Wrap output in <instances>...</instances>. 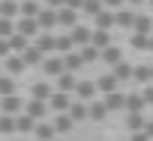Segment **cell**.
Instances as JSON below:
<instances>
[{
	"label": "cell",
	"instance_id": "obj_1",
	"mask_svg": "<svg viewBox=\"0 0 153 141\" xmlns=\"http://www.w3.org/2000/svg\"><path fill=\"white\" fill-rule=\"evenodd\" d=\"M38 19H28V16H25L22 19V22H16V32L19 34H25V38H38Z\"/></svg>",
	"mask_w": 153,
	"mask_h": 141
},
{
	"label": "cell",
	"instance_id": "obj_2",
	"mask_svg": "<svg viewBox=\"0 0 153 141\" xmlns=\"http://www.w3.org/2000/svg\"><path fill=\"white\" fill-rule=\"evenodd\" d=\"M106 104H103V100H91V104H88V119H94V122H100V119H106Z\"/></svg>",
	"mask_w": 153,
	"mask_h": 141
},
{
	"label": "cell",
	"instance_id": "obj_3",
	"mask_svg": "<svg viewBox=\"0 0 153 141\" xmlns=\"http://www.w3.org/2000/svg\"><path fill=\"white\" fill-rule=\"evenodd\" d=\"M91 28H85V25H75L72 28V41H75V44H81V47H88V44H91Z\"/></svg>",
	"mask_w": 153,
	"mask_h": 141
},
{
	"label": "cell",
	"instance_id": "obj_4",
	"mask_svg": "<svg viewBox=\"0 0 153 141\" xmlns=\"http://www.w3.org/2000/svg\"><path fill=\"white\" fill-rule=\"evenodd\" d=\"M94 91H97L94 82H78V85H75V94H78L81 100H94Z\"/></svg>",
	"mask_w": 153,
	"mask_h": 141
},
{
	"label": "cell",
	"instance_id": "obj_5",
	"mask_svg": "<svg viewBox=\"0 0 153 141\" xmlns=\"http://www.w3.org/2000/svg\"><path fill=\"white\" fill-rule=\"evenodd\" d=\"M94 85H97L100 91H106V94H113V91L119 88V79H116V75H100V79H97Z\"/></svg>",
	"mask_w": 153,
	"mask_h": 141
},
{
	"label": "cell",
	"instance_id": "obj_6",
	"mask_svg": "<svg viewBox=\"0 0 153 141\" xmlns=\"http://www.w3.org/2000/svg\"><path fill=\"white\" fill-rule=\"evenodd\" d=\"M22 60H25V66H38V63H44V53H41L38 47H25Z\"/></svg>",
	"mask_w": 153,
	"mask_h": 141
},
{
	"label": "cell",
	"instance_id": "obj_7",
	"mask_svg": "<svg viewBox=\"0 0 153 141\" xmlns=\"http://www.w3.org/2000/svg\"><path fill=\"white\" fill-rule=\"evenodd\" d=\"M41 66H44V72L50 75V79H53V75H62V72H66V63H62V60H44Z\"/></svg>",
	"mask_w": 153,
	"mask_h": 141
},
{
	"label": "cell",
	"instance_id": "obj_8",
	"mask_svg": "<svg viewBox=\"0 0 153 141\" xmlns=\"http://www.w3.org/2000/svg\"><path fill=\"white\" fill-rule=\"evenodd\" d=\"M134 19H137V13H131V10L116 13V25H122V28H134Z\"/></svg>",
	"mask_w": 153,
	"mask_h": 141
},
{
	"label": "cell",
	"instance_id": "obj_9",
	"mask_svg": "<svg viewBox=\"0 0 153 141\" xmlns=\"http://www.w3.org/2000/svg\"><path fill=\"white\" fill-rule=\"evenodd\" d=\"M91 47H97V50H103V47H109V32H103V28H97V32L91 34Z\"/></svg>",
	"mask_w": 153,
	"mask_h": 141
},
{
	"label": "cell",
	"instance_id": "obj_10",
	"mask_svg": "<svg viewBox=\"0 0 153 141\" xmlns=\"http://www.w3.org/2000/svg\"><path fill=\"white\" fill-rule=\"evenodd\" d=\"M62 63H66V72H75V69H81V66H85L81 53H72V50L66 53V60H62Z\"/></svg>",
	"mask_w": 153,
	"mask_h": 141
},
{
	"label": "cell",
	"instance_id": "obj_11",
	"mask_svg": "<svg viewBox=\"0 0 153 141\" xmlns=\"http://www.w3.org/2000/svg\"><path fill=\"white\" fill-rule=\"evenodd\" d=\"M0 107H3V113H10V116H13V113L22 110V100H19L16 94H10V97H3V104H0Z\"/></svg>",
	"mask_w": 153,
	"mask_h": 141
},
{
	"label": "cell",
	"instance_id": "obj_12",
	"mask_svg": "<svg viewBox=\"0 0 153 141\" xmlns=\"http://www.w3.org/2000/svg\"><path fill=\"white\" fill-rule=\"evenodd\" d=\"M34 47H38L41 53H50V50H56V38H50V34H41Z\"/></svg>",
	"mask_w": 153,
	"mask_h": 141
},
{
	"label": "cell",
	"instance_id": "obj_13",
	"mask_svg": "<svg viewBox=\"0 0 153 141\" xmlns=\"http://www.w3.org/2000/svg\"><path fill=\"white\" fill-rule=\"evenodd\" d=\"M103 60H106L109 63V66H119V60H122V53H119V47H113V44H109V47H103Z\"/></svg>",
	"mask_w": 153,
	"mask_h": 141
},
{
	"label": "cell",
	"instance_id": "obj_14",
	"mask_svg": "<svg viewBox=\"0 0 153 141\" xmlns=\"http://www.w3.org/2000/svg\"><path fill=\"white\" fill-rule=\"evenodd\" d=\"M56 22H59V19H56V13H53V10H44V13L38 16V25H41V28H53Z\"/></svg>",
	"mask_w": 153,
	"mask_h": 141
},
{
	"label": "cell",
	"instance_id": "obj_15",
	"mask_svg": "<svg viewBox=\"0 0 153 141\" xmlns=\"http://www.w3.org/2000/svg\"><path fill=\"white\" fill-rule=\"evenodd\" d=\"M134 32H137V34L153 32V19H150V16H137V19H134Z\"/></svg>",
	"mask_w": 153,
	"mask_h": 141
},
{
	"label": "cell",
	"instance_id": "obj_16",
	"mask_svg": "<svg viewBox=\"0 0 153 141\" xmlns=\"http://www.w3.org/2000/svg\"><path fill=\"white\" fill-rule=\"evenodd\" d=\"M13 34H16V22H13V19H3V16H0V38H6V41H10Z\"/></svg>",
	"mask_w": 153,
	"mask_h": 141
},
{
	"label": "cell",
	"instance_id": "obj_17",
	"mask_svg": "<svg viewBox=\"0 0 153 141\" xmlns=\"http://www.w3.org/2000/svg\"><path fill=\"white\" fill-rule=\"evenodd\" d=\"M56 79H59V88H62V94H66V91H75V85H78L72 72H62V75H56Z\"/></svg>",
	"mask_w": 153,
	"mask_h": 141
},
{
	"label": "cell",
	"instance_id": "obj_18",
	"mask_svg": "<svg viewBox=\"0 0 153 141\" xmlns=\"http://www.w3.org/2000/svg\"><path fill=\"white\" fill-rule=\"evenodd\" d=\"M34 125H38V122H34V116H28V113H22V116L16 119V129L19 132H31Z\"/></svg>",
	"mask_w": 153,
	"mask_h": 141
},
{
	"label": "cell",
	"instance_id": "obj_19",
	"mask_svg": "<svg viewBox=\"0 0 153 141\" xmlns=\"http://www.w3.org/2000/svg\"><path fill=\"white\" fill-rule=\"evenodd\" d=\"M119 107H125V94H119V91L106 94V110H119Z\"/></svg>",
	"mask_w": 153,
	"mask_h": 141
},
{
	"label": "cell",
	"instance_id": "obj_20",
	"mask_svg": "<svg viewBox=\"0 0 153 141\" xmlns=\"http://www.w3.org/2000/svg\"><path fill=\"white\" fill-rule=\"evenodd\" d=\"M50 104H53V110H69V104H72V100H69V94H62V91H59V94H50Z\"/></svg>",
	"mask_w": 153,
	"mask_h": 141
},
{
	"label": "cell",
	"instance_id": "obj_21",
	"mask_svg": "<svg viewBox=\"0 0 153 141\" xmlns=\"http://www.w3.org/2000/svg\"><path fill=\"white\" fill-rule=\"evenodd\" d=\"M6 69H10L13 75H19L25 69V60H22V56H6Z\"/></svg>",
	"mask_w": 153,
	"mask_h": 141
},
{
	"label": "cell",
	"instance_id": "obj_22",
	"mask_svg": "<svg viewBox=\"0 0 153 141\" xmlns=\"http://www.w3.org/2000/svg\"><path fill=\"white\" fill-rule=\"evenodd\" d=\"M109 25H116V16H113V13H97V28L109 32Z\"/></svg>",
	"mask_w": 153,
	"mask_h": 141
},
{
	"label": "cell",
	"instance_id": "obj_23",
	"mask_svg": "<svg viewBox=\"0 0 153 141\" xmlns=\"http://www.w3.org/2000/svg\"><path fill=\"white\" fill-rule=\"evenodd\" d=\"M72 47H75L72 34H59V38H56V50H59V53H69Z\"/></svg>",
	"mask_w": 153,
	"mask_h": 141
},
{
	"label": "cell",
	"instance_id": "obj_24",
	"mask_svg": "<svg viewBox=\"0 0 153 141\" xmlns=\"http://www.w3.org/2000/svg\"><path fill=\"white\" fill-rule=\"evenodd\" d=\"M125 107H128V113H141V107H144V97H141V94H128Z\"/></svg>",
	"mask_w": 153,
	"mask_h": 141
},
{
	"label": "cell",
	"instance_id": "obj_25",
	"mask_svg": "<svg viewBox=\"0 0 153 141\" xmlns=\"http://www.w3.org/2000/svg\"><path fill=\"white\" fill-rule=\"evenodd\" d=\"M69 116L72 119H88V107L85 104H69Z\"/></svg>",
	"mask_w": 153,
	"mask_h": 141
},
{
	"label": "cell",
	"instance_id": "obj_26",
	"mask_svg": "<svg viewBox=\"0 0 153 141\" xmlns=\"http://www.w3.org/2000/svg\"><path fill=\"white\" fill-rule=\"evenodd\" d=\"M131 72H134V69H131L128 63H119V66H116V72H113V75H116V79H119V82H125V79H131Z\"/></svg>",
	"mask_w": 153,
	"mask_h": 141
},
{
	"label": "cell",
	"instance_id": "obj_27",
	"mask_svg": "<svg viewBox=\"0 0 153 141\" xmlns=\"http://www.w3.org/2000/svg\"><path fill=\"white\" fill-rule=\"evenodd\" d=\"M44 113H47L44 100H31V104H28V116H34V119H38V116H44Z\"/></svg>",
	"mask_w": 153,
	"mask_h": 141
},
{
	"label": "cell",
	"instance_id": "obj_28",
	"mask_svg": "<svg viewBox=\"0 0 153 141\" xmlns=\"http://www.w3.org/2000/svg\"><path fill=\"white\" fill-rule=\"evenodd\" d=\"M13 91H16V85H13V79H6V75H0V94L10 97Z\"/></svg>",
	"mask_w": 153,
	"mask_h": 141
},
{
	"label": "cell",
	"instance_id": "obj_29",
	"mask_svg": "<svg viewBox=\"0 0 153 141\" xmlns=\"http://www.w3.org/2000/svg\"><path fill=\"white\" fill-rule=\"evenodd\" d=\"M0 16H3V19L16 16V3H13V0H3V3H0Z\"/></svg>",
	"mask_w": 153,
	"mask_h": 141
},
{
	"label": "cell",
	"instance_id": "obj_30",
	"mask_svg": "<svg viewBox=\"0 0 153 141\" xmlns=\"http://www.w3.org/2000/svg\"><path fill=\"white\" fill-rule=\"evenodd\" d=\"M16 129V119L10 116V113H3V116H0V132H13Z\"/></svg>",
	"mask_w": 153,
	"mask_h": 141
},
{
	"label": "cell",
	"instance_id": "obj_31",
	"mask_svg": "<svg viewBox=\"0 0 153 141\" xmlns=\"http://www.w3.org/2000/svg\"><path fill=\"white\" fill-rule=\"evenodd\" d=\"M97 53H100V50H97V47H91V44L81 47V60H85V63H94V60H97Z\"/></svg>",
	"mask_w": 153,
	"mask_h": 141
},
{
	"label": "cell",
	"instance_id": "obj_32",
	"mask_svg": "<svg viewBox=\"0 0 153 141\" xmlns=\"http://www.w3.org/2000/svg\"><path fill=\"white\" fill-rule=\"evenodd\" d=\"M85 13H88V16H97V13H103V10H100V0H85Z\"/></svg>",
	"mask_w": 153,
	"mask_h": 141
},
{
	"label": "cell",
	"instance_id": "obj_33",
	"mask_svg": "<svg viewBox=\"0 0 153 141\" xmlns=\"http://www.w3.org/2000/svg\"><path fill=\"white\" fill-rule=\"evenodd\" d=\"M53 129H56V132H69V129H72V116H59Z\"/></svg>",
	"mask_w": 153,
	"mask_h": 141
},
{
	"label": "cell",
	"instance_id": "obj_34",
	"mask_svg": "<svg viewBox=\"0 0 153 141\" xmlns=\"http://www.w3.org/2000/svg\"><path fill=\"white\" fill-rule=\"evenodd\" d=\"M10 50H13V47H10V41H6V38H0V60H6V56H10Z\"/></svg>",
	"mask_w": 153,
	"mask_h": 141
},
{
	"label": "cell",
	"instance_id": "obj_35",
	"mask_svg": "<svg viewBox=\"0 0 153 141\" xmlns=\"http://www.w3.org/2000/svg\"><path fill=\"white\" fill-rule=\"evenodd\" d=\"M53 132H56V129H53V125H38V135H41V138H50Z\"/></svg>",
	"mask_w": 153,
	"mask_h": 141
},
{
	"label": "cell",
	"instance_id": "obj_36",
	"mask_svg": "<svg viewBox=\"0 0 153 141\" xmlns=\"http://www.w3.org/2000/svg\"><path fill=\"white\" fill-rule=\"evenodd\" d=\"M141 97H144V104H153V88H147V91H144Z\"/></svg>",
	"mask_w": 153,
	"mask_h": 141
},
{
	"label": "cell",
	"instance_id": "obj_37",
	"mask_svg": "<svg viewBox=\"0 0 153 141\" xmlns=\"http://www.w3.org/2000/svg\"><path fill=\"white\" fill-rule=\"evenodd\" d=\"M106 6H113V10H116V6H122V0H106Z\"/></svg>",
	"mask_w": 153,
	"mask_h": 141
},
{
	"label": "cell",
	"instance_id": "obj_38",
	"mask_svg": "<svg viewBox=\"0 0 153 141\" xmlns=\"http://www.w3.org/2000/svg\"><path fill=\"white\" fill-rule=\"evenodd\" d=\"M144 132H147V135H153V122H147V125H144Z\"/></svg>",
	"mask_w": 153,
	"mask_h": 141
},
{
	"label": "cell",
	"instance_id": "obj_39",
	"mask_svg": "<svg viewBox=\"0 0 153 141\" xmlns=\"http://www.w3.org/2000/svg\"><path fill=\"white\" fill-rule=\"evenodd\" d=\"M147 50H153V38H150V41H147Z\"/></svg>",
	"mask_w": 153,
	"mask_h": 141
},
{
	"label": "cell",
	"instance_id": "obj_40",
	"mask_svg": "<svg viewBox=\"0 0 153 141\" xmlns=\"http://www.w3.org/2000/svg\"><path fill=\"white\" fill-rule=\"evenodd\" d=\"M150 3H153V0H150Z\"/></svg>",
	"mask_w": 153,
	"mask_h": 141
}]
</instances>
